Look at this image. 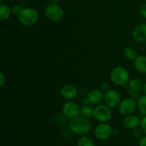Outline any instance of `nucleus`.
Instances as JSON below:
<instances>
[{"label": "nucleus", "instance_id": "nucleus-10", "mask_svg": "<svg viewBox=\"0 0 146 146\" xmlns=\"http://www.w3.org/2000/svg\"><path fill=\"white\" fill-rule=\"evenodd\" d=\"M61 96L66 100L71 101L78 96V88L71 84H64L61 88Z\"/></svg>", "mask_w": 146, "mask_h": 146}, {"label": "nucleus", "instance_id": "nucleus-24", "mask_svg": "<svg viewBox=\"0 0 146 146\" xmlns=\"http://www.w3.org/2000/svg\"><path fill=\"white\" fill-rule=\"evenodd\" d=\"M110 88H110V84L108 81H103L101 84V85H100V89H101L104 92L109 90Z\"/></svg>", "mask_w": 146, "mask_h": 146}, {"label": "nucleus", "instance_id": "nucleus-20", "mask_svg": "<svg viewBox=\"0 0 146 146\" xmlns=\"http://www.w3.org/2000/svg\"><path fill=\"white\" fill-rule=\"evenodd\" d=\"M77 146H94V142L91 137L83 135L77 141Z\"/></svg>", "mask_w": 146, "mask_h": 146}, {"label": "nucleus", "instance_id": "nucleus-23", "mask_svg": "<svg viewBox=\"0 0 146 146\" xmlns=\"http://www.w3.org/2000/svg\"><path fill=\"white\" fill-rule=\"evenodd\" d=\"M21 9H22L21 8V7L19 5H14L11 7V14H13L14 15H16V16H18L19 14H20V12H21Z\"/></svg>", "mask_w": 146, "mask_h": 146}, {"label": "nucleus", "instance_id": "nucleus-22", "mask_svg": "<svg viewBox=\"0 0 146 146\" xmlns=\"http://www.w3.org/2000/svg\"><path fill=\"white\" fill-rule=\"evenodd\" d=\"M128 96H129L130 98H133V99H134L135 101V100H138V98H140V92H137V91H132V90L131 89H128Z\"/></svg>", "mask_w": 146, "mask_h": 146}, {"label": "nucleus", "instance_id": "nucleus-1", "mask_svg": "<svg viewBox=\"0 0 146 146\" xmlns=\"http://www.w3.org/2000/svg\"><path fill=\"white\" fill-rule=\"evenodd\" d=\"M68 126L73 133L79 136H83L87 135L90 132L91 128V123L89 118H85L79 115L72 119H70Z\"/></svg>", "mask_w": 146, "mask_h": 146}, {"label": "nucleus", "instance_id": "nucleus-33", "mask_svg": "<svg viewBox=\"0 0 146 146\" xmlns=\"http://www.w3.org/2000/svg\"><path fill=\"white\" fill-rule=\"evenodd\" d=\"M27 1H32V0H27Z\"/></svg>", "mask_w": 146, "mask_h": 146}, {"label": "nucleus", "instance_id": "nucleus-18", "mask_svg": "<svg viewBox=\"0 0 146 146\" xmlns=\"http://www.w3.org/2000/svg\"><path fill=\"white\" fill-rule=\"evenodd\" d=\"M94 114V108L89 105H84L80 108L79 115L87 118H91Z\"/></svg>", "mask_w": 146, "mask_h": 146}, {"label": "nucleus", "instance_id": "nucleus-2", "mask_svg": "<svg viewBox=\"0 0 146 146\" xmlns=\"http://www.w3.org/2000/svg\"><path fill=\"white\" fill-rule=\"evenodd\" d=\"M109 77L113 84L123 86L129 81L130 74L128 69L123 66H116L111 70Z\"/></svg>", "mask_w": 146, "mask_h": 146}, {"label": "nucleus", "instance_id": "nucleus-16", "mask_svg": "<svg viewBox=\"0 0 146 146\" xmlns=\"http://www.w3.org/2000/svg\"><path fill=\"white\" fill-rule=\"evenodd\" d=\"M128 84V86H129V89L134 91H137V92H140L141 91H142L143 85L142 81L137 78H130Z\"/></svg>", "mask_w": 146, "mask_h": 146}, {"label": "nucleus", "instance_id": "nucleus-29", "mask_svg": "<svg viewBox=\"0 0 146 146\" xmlns=\"http://www.w3.org/2000/svg\"><path fill=\"white\" fill-rule=\"evenodd\" d=\"M82 103H83V104H84V105H89V104H90L89 101H88V98H87L83 100Z\"/></svg>", "mask_w": 146, "mask_h": 146}, {"label": "nucleus", "instance_id": "nucleus-11", "mask_svg": "<svg viewBox=\"0 0 146 146\" xmlns=\"http://www.w3.org/2000/svg\"><path fill=\"white\" fill-rule=\"evenodd\" d=\"M132 36L138 42H146V23L137 26L133 31Z\"/></svg>", "mask_w": 146, "mask_h": 146}, {"label": "nucleus", "instance_id": "nucleus-26", "mask_svg": "<svg viewBox=\"0 0 146 146\" xmlns=\"http://www.w3.org/2000/svg\"><path fill=\"white\" fill-rule=\"evenodd\" d=\"M139 11H140V14L142 16V17L146 19V2L143 3V4L141 6Z\"/></svg>", "mask_w": 146, "mask_h": 146}, {"label": "nucleus", "instance_id": "nucleus-9", "mask_svg": "<svg viewBox=\"0 0 146 146\" xmlns=\"http://www.w3.org/2000/svg\"><path fill=\"white\" fill-rule=\"evenodd\" d=\"M80 108L78 104L74 101H67L62 107V113L68 119H72L79 115Z\"/></svg>", "mask_w": 146, "mask_h": 146}, {"label": "nucleus", "instance_id": "nucleus-21", "mask_svg": "<svg viewBox=\"0 0 146 146\" xmlns=\"http://www.w3.org/2000/svg\"><path fill=\"white\" fill-rule=\"evenodd\" d=\"M133 135L134 138H135V139L140 140L145 135V133H144L143 130L141 128V127H140V128L138 127V128L133 130Z\"/></svg>", "mask_w": 146, "mask_h": 146}, {"label": "nucleus", "instance_id": "nucleus-15", "mask_svg": "<svg viewBox=\"0 0 146 146\" xmlns=\"http://www.w3.org/2000/svg\"><path fill=\"white\" fill-rule=\"evenodd\" d=\"M123 55L124 58H126L128 61H133L138 56V52L136 49L132 46H127L123 51Z\"/></svg>", "mask_w": 146, "mask_h": 146}, {"label": "nucleus", "instance_id": "nucleus-3", "mask_svg": "<svg viewBox=\"0 0 146 146\" xmlns=\"http://www.w3.org/2000/svg\"><path fill=\"white\" fill-rule=\"evenodd\" d=\"M39 19L38 13L35 9L33 8H24L22 9L18 15L19 21L22 25L26 27H29L35 24Z\"/></svg>", "mask_w": 146, "mask_h": 146}, {"label": "nucleus", "instance_id": "nucleus-4", "mask_svg": "<svg viewBox=\"0 0 146 146\" xmlns=\"http://www.w3.org/2000/svg\"><path fill=\"white\" fill-rule=\"evenodd\" d=\"M112 111L105 104H99L94 108L93 117L99 123H108L112 118Z\"/></svg>", "mask_w": 146, "mask_h": 146}, {"label": "nucleus", "instance_id": "nucleus-32", "mask_svg": "<svg viewBox=\"0 0 146 146\" xmlns=\"http://www.w3.org/2000/svg\"><path fill=\"white\" fill-rule=\"evenodd\" d=\"M3 1H4V0H0V4H2Z\"/></svg>", "mask_w": 146, "mask_h": 146}, {"label": "nucleus", "instance_id": "nucleus-7", "mask_svg": "<svg viewBox=\"0 0 146 146\" xmlns=\"http://www.w3.org/2000/svg\"><path fill=\"white\" fill-rule=\"evenodd\" d=\"M121 100V95L118 90L110 88L109 90L104 92V104L111 109L118 108Z\"/></svg>", "mask_w": 146, "mask_h": 146}, {"label": "nucleus", "instance_id": "nucleus-5", "mask_svg": "<svg viewBox=\"0 0 146 146\" xmlns=\"http://www.w3.org/2000/svg\"><path fill=\"white\" fill-rule=\"evenodd\" d=\"M44 13L46 18L54 22L61 21L64 14L62 7L58 4L54 3H49L46 6Z\"/></svg>", "mask_w": 146, "mask_h": 146}, {"label": "nucleus", "instance_id": "nucleus-30", "mask_svg": "<svg viewBox=\"0 0 146 146\" xmlns=\"http://www.w3.org/2000/svg\"><path fill=\"white\" fill-rule=\"evenodd\" d=\"M142 91H143V94H145V95H146V82L144 83L143 85Z\"/></svg>", "mask_w": 146, "mask_h": 146}, {"label": "nucleus", "instance_id": "nucleus-12", "mask_svg": "<svg viewBox=\"0 0 146 146\" xmlns=\"http://www.w3.org/2000/svg\"><path fill=\"white\" fill-rule=\"evenodd\" d=\"M140 123L141 119L139 117L134 114L126 115L123 121V125L128 130H134L140 127Z\"/></svg>", "mask_w": 146, "mask_h": 146}, {"label": "nucleus", "instance_id": "nucleus-31", "mask_svg": "<svg viewBox=\"0 0 146 146\" xmlns=\"http://www.w3.org/2000/svg\"><path fill=\"white\" fill-rule=\"evenodd\" d=\"M50 3H54V4H58L59 0H49Z\"/></svg>", "mask_w": 146, "mask_h": 146}, {"label": "nucleus", "instance_id": "nucleus-17", "mask_svg": "<svg viewBox=\"0 0 146 146\" xmlns=\"http://www.w3.org/2000/svg\"><path fill=\"white\" fill-rule=\"evenodd\" d=\"M11 14V8L7 4H0V19L7 20Z\"/></svg>", "mask_w": 146, "mask_h": 146}, {"label": "nucleus", "instance_id": "nucleus-27", "mask_svg": "<svg viewBox=\"0 0 146 146\" xmlns=\"http://www.w3.org/2000/svg\"><path fill=\"white\" fill-rule=\"evenodd\" d=\"M5 81H6V78L5 76H4V74L0 71V87L3 86L5 84Z\"/></svg>", "mask_w": 146, "mask_h": 146}, {"label": "nucleus", "instance_id": "nucleus-19", "mask_svg": "<svg viewBox=\"0 0 146 146\" xmlns=\"http://www.w3.org/2000/svg\"><path fill=\"white\" fill-rule=\"evenodd\" d=\"M137 108L141 114L146 115V95L141 96L137 100Z\"/></svg>", "mask_w": 146, "mask_h": 146}, {"label": "nucleus", "instance_id": "nucleus-13", "mask_svg": "<svg viewBox=\"0 0 146 146\" xmlns=\"http://www.w3.org/2000/svg\"><path fill=\"white\" fill-rule=\"evenodd\" d=\"M104 93L102 90L95 88L89 91L87 96V98L91 104L98 105L101 104V102L104 101Z\"/></svg>", "mask_w": 146, "mask_h": 146}, {"label": "nucleus", "instance_id": "nucleus-28", "mask_svg": "<svg viewBox=\"0 0 146 146\" xmlns=\"http://www.w3.org/2000/svg\"><path fill=\"white\" fill-rule=\"evenodd\" d=\"M139 146H146V135L139 140Z\"/></svg>", "mask_w": 146, "mask_h": 146}, {"label": "nucleus", "instance_id": "nucleus-8", "mask_svg": "<svg viewBox=\"0 0 146 146\" xmlns=\"http://www.w3.org/2000/svg\"><path fill=\"white\" fill-rule=\"evenodd\" d=\"M137 108V102L133 98H125L121 101L118 106V112L121 115L126 116L135 113Z\"/></svg>", "mask_w": 146, "mask_h": 146}, {"label": "nucleus", "instance_id": "nucleus-6", "mask_svg": "<svg viewBox=\"0 0 146 146\" xmlns=\"http://www.w3.org/2000/svg\"><path fill=\"white\" fill-rule=\"evenodd\" d=\"M113 130L108 123H99L94 129V136L100 141H106L113 135Z\"/></svg>", "mask_w": 146, "mask_h": 146}, {"label": "nucleus", "instance_id": "nucleus-25", "mask_svg": "<svg viewBox=\"0 0 146 146\" xmlns=\"http://www.w3.org/2000/svg\"><path fill=\"white\" fill-rule=\"evenodd\" d=\"M140 127L143 131L144 132L145 135H146V115H144L141 119V123H140Z\"/></svg>", "mask_w": 146, "mask_h": 146}, {"label": "nucleus", "instance_id": "nucleus-14", "mask_svg": "<svg viewBox=\"0 0 146 146\" xmlns=\"http://www.w3.org/2000/svg\"><path fill=\"white\" fill-rule=\"evenodd\" d=\"M134 68L141 74H146V56L140 55L133 61Z\"/></svg>", "mask_w": 146, "mask_h": 146}]
</instances>
